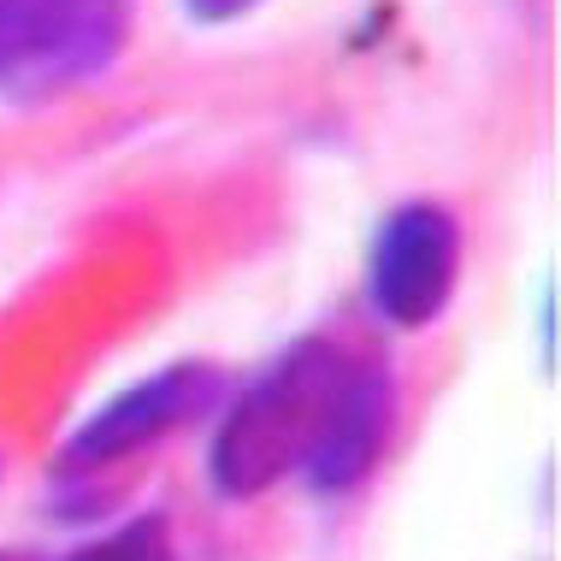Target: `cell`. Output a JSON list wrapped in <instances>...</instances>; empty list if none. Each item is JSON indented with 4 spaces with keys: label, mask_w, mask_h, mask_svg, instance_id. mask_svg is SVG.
Masks as SVG:
<instances>
[{
    "label": "cell",
    "mask_w": 561,
    "mask_h": 561,
    "mask_svg": "<svg viewBox=\"0 0 561 561\" xmlns=\"http://www.w3.org/2000/svg\"><path fill=\"white\" fill-rule=\"evenodd\" d=\"M360 360L367 355H355V348H343L331 337H301L284 348L225 408V420L214 432V455H207L214 491L242 503V496L272 491L284 473H301V461H308L320 432L331 426V414H337L348 378L360 373Z\"/></svg>",
    "instance_id": "cell-1"
},
{
    "label": "cell",
    "mask_w": 561,
    "mask_h": 561,
    "mask_svg": "<svg viewBox=\"0 0 561 561\" xmlns=\"http://www.w3.org/2000/svg\"><path fill=\"white\" fill-rule=\"evenodd\" d=\"M130 36V0H0V101L48 107L95 83Z\"/></svg>",
    "instance_id": "cell-2"
},
{
    "label": "cell",
    "mask_w": 561,
    "mask_h": 561,
    "mask_svg": "<svg viewBox=\"0 0 561 561\" xmlns=\"http://www.w3.org/2000/svg\"><path fill=\"white\" fill-rule=\"evenodd\" d=\"M219 390H225V378H219V367H207V360H178V367H165V373H148L142 385L107 397L66 444H59V473H101V467L130 461L136 449L195 426V420L219 402Z\"/></svg>",
    "instance_id": "cell-3"
},
{
    "label": "cell",
    "mask_w": 561,
    "mask_h": 561,
    "mask_svg": "<svg viewBox=\"0 0 561 561\" xmlns=\"http://www.w3.org/2000/svg\"><path fill=\"white\" fill-rule=\"evenodd\" d=\"M461 272V225L437 202L397 207L373 237L367 261V296L397 331H426L455 296Z\"/></svg>",
    "instance_id": "cell-4"
},
{
    "label": "cell",
    "mask_w": 561,
    "mask_h": 561,
    "mask_svg": "<svg viewBox=\"0 0 561 561\" xmlns=\"http://www.w3.org/2000/svg\"><path fill=\"white\" fill-rule=\"evenodd\" d=\"M390 420H397V378H390L385 360H360V373L348 378L337 414L320 432L313 455L301 461V479L320 496H343L355 484H367V473L378 467V455L390 444Z\"/></svg>",
    "instance_id": "cell-5"
},
{
    "label": "cell",
    "mask_w": 561,
    "mask_h": 561,
    "mask_svg": "<svg viewBox=\"0 0 561 561\" xmlns=\"http://www.w3.org/2000/svg\"><path fill=\"white\" fill-rule=\"evenodd\" d=\"M66 561H178V550H172V526H165L160 514H136L118 533L71 550Z\"/></svg>",
    "instance_id": "cell-6"
},
{
    "label": "cell",
    "mask_w": 561,
    "mask_h": 561,
    "mask_svg": "<svg viewBox=\"0 0 561 561\" xmlns=\"http://www.w3.org/2000/svg\"><path fill=\"white\" fill-rule=\"evenodd\" d=\"M254 7H261V0H184V12L195 24H237V19H249Z\"/></svg>",
    "instance_id": "cell-7"
},
{
    "label": "cell",
    "mask_w": 561,
    "mask_h": 561,
    "mask_svg": "<svg viewBox=\"0 0 561 561\" xmlns=\"http://www.w3.org/2000/svg\"><path fill=\"white\" fill-rule=\"evenodd\" d=\"M0 561H30V556H12V550H0Z\"/></svg>",
    "instance_id": "cell-8"
}]
</instances>
